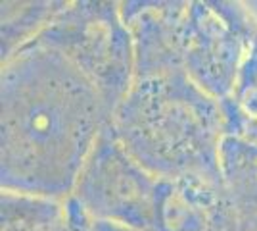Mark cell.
I'll list each match as a JSON object with an SVG mask.
<instances>
[{
	"mask_svg": "<svg viewBox=\"0 0 257 231\" xmlns=\"http://www.w3.org/2000/svg\"><path fill=\"white\" fill-rule=\"evenodd\" d=\"M111 121L92 83L37 39L0 77V187L56 200L71 197Z\"/></svg>",
	"mask_w": 257,
	"mask_h": 231,
	"instance_id": "cell-1",
	"label": "cell"
},
{
	"mask_svg": "<svg viewBox=\"0 0 257 231\" xmlns=\"http://www.w3.org/2000/svg\"><path fill=\"white\" fill-rule=\"evenodd\" d=\"M109 127L123 148L158 179L223 181L221 102L198 87L184 67L135 77Z\"/></svg>",
	"mask_w": 257,
	"mask_h": 231,
	"instance_id": "cell-2",
	"label": "cell"
},
{
	"mask_svg": "<svg viewBox=\"0 0 257 231\" xmlns=\"http://www.w3.org/2000/svg\"><path fill=\"white\" fill-rule=\"evenodd\" d=\"M37 41L67 58L113 116L135 83V43L119 2H65Z\"/></svg>",
	"mask_w": 257,
	"mask_h": 231,
	"instance_id": "cell-3",
	"label": "cell"
},
{
	"mask_svg": "<svg viewBox=\"0 0 257 231\" xmlns=\"http://www.w3.org/2000/svg\"><path fill=\"white\" fill-rule=\"evenodd\" d=\"M255 33L257 22L238 2H186L179 31L182 67L209 97L228 99Z\"/></svg>",
	"mask_w": 257,
	"mask_h": 231,
	"instance_id": "cell-4",
	"label": "cell"
},
{
	"mask_svg": "<svg viewBox=\"0 0 257 231\" xmlns=\"http://www.w3.org/2000/svg\"><path fill=\"white\" fill-rule=\"evenodd\" d=\"M158 181L123 148L107 125L85 162L71 197L92 220L152 231Z\"/></svg>",
	"mask_w": 257,
	"mask_h": 231,
	"instance_id": "cell-5",
	"label": "cell"
},
{
	"mask_svg": "<svg viewBox=\"0 0 257 231\" xmlns=\"http://www.w3.org/2000/svg\"><path fill=\"white\" fill-rule=\"evenodd\" d=\"M152 231H242L223 181L160 179Z\"/></svg>",
	"mask_w": 257,
	"mask_h": 231,
	"instance_id": "cell-6",
	"label": "cell"
},
{
	"mask_svg": "<svg viewBox=\"0 0 257 231\" xmlns=\"http://www.w3.org/2000/svg\"><path fill=\"white\" fill-rule=\"evenodd\" d=\"M221 177L242 231H257V143L225 137L219 150Z\"/></svg>",
	"mask_w": 257,
	"mask_h": 231,
	"instance_id": "cell-7",
	"label": "cell"
},
{
	"mask_svg": "<svg viewBox=\"0 0 257 231\" xmlns=\"http://www.w3.org/2000/svg\"><path fill=\"white\" fill-rule=\"evenodd\" d=\"M65 2H4L2 4V27H0V52L2 64H6L18 50L35 41L43 29L64 8Z\"/></svg>",
	"mask_w": 257,
	"mask_h": 231,
	"instance_id": "cell-8",
	"label": "cell"
},
{
	"mask_svg": "<svg viewBox=\"0 0 257 231\" xmlns=\"http://www.w3.org/2000/svg\"><path fill=\"white\" fill-rule=\"evenodd\" d=\"M221 102L225 137L257 143V33L249 46L232 95Z\"/></svg>",
	"mask_w": 257,
	"mask_h": 231,
	"instance_id": "cell-9",
	"label": "cell"
},
{
	"mask_svg": "<svg viewBox=\"0 0 257 231\" xmlns=\"http://www.w3.org/2000/svg\"><path fill=\"white\" fill-rule=\"evenodd\" d=\"M65 200L2 191L0 231H56L64 218Z\"/></svg>",
	"mask_w": 257,
	"mask_h": 231,
	"instance_id": "cell-10",
	"label": "cell"
},
{
	"mask_svg": "<svg viewBox=\"0 0 257 231\" xmlns=\"http://www.w3.org/2000/svg\"><path fill=\"white\" fill-rule=\"evenodd\" d=\"M56 231H94V220L73 197L65 198L64 218Z\"/></svg>",
	"mask_w": 257,
	"mask_h": 231,
	"instance_id": "cell-11",
	"label": "cell"
},
{
	"mask_svg": "<svg viewBox=\"0 0 257 231\" xmlns=\"http://www.w3.org/2000/svg\"><path fill=\"white\" fill-rule=\"evenodd\" d=\"M94 231H142L128 227V225H121V223H113V221H96L94 220Z\"/></svg>",
	"mask_w": 257,
	"mask_h": 231,
	"instance_id": "cell-12",
	"label": "cell"
}]
</instances>
